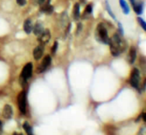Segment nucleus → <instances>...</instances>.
Masks as SVG:
<instances>
[{
  "mask_svg": "<svg viewBox=\"0 0 146 135\" xmlns=\"http://www.w3.org/2000/svg\"><path fill=\"white\" fill-rule=\"evenodd\" d=\"M16 1H17V3L21 7H23L26 4V0H16Z\"/></svg>",
  "mask_w": 146,
  "mask_h": 135,
  "instance_id": "obj_22",
  "label": "nucleus"
},
{
  "mask_svg": "<svg viewBox=\"0 0 146 135\" xmlns=\"http://www.w3.org/2000/svg\"><path fill=\"white\" fill-rule=\"evenodd\" d=\"M110 53L113 57H117L125 51L126 48V43L118 34H114L111 38H110L109 44Z\"/></svg>",
  "mask_w": 146,
  "mask_h": 135,
  "instance_id": "obj_1",
  "label": "nucleus"
},
{
  "mask_svg": "<svg viewBox=\"0 0 146 135\" xmlns=\"http://www.w3.org/2000/svg\"><path fill=\"white\" fill-rule=\"evenodd\" d=\"M80 16V4L76 3L74 6L73 9V18L75 20H78Z\"/></svg>",
  "mask_w": 146,
  "mask_h": 135,
  "instance_id": "obj_13",
  "label": "nucleus"
},
{
  "mask_svg": "<svg viewBox=\"0 0 146 135\" xmlns=\"http://www.w3.org/2000/svg\"><path fill=\"white\" fill-rule=\"evenodd\" d=\"M142 117H143V120L145 122L146 120V117H145V113H143L142 114Z\"/></svg>",
  "mask_w": 146,
  "mask_h": 135,
  "instance_id": "obj_27",
  "label": "nucleus"
},
{
  "mask_svg": "<svg viewBox=\"0 0 146 135\" xmlns=\"http://www.w3.org/2000/svg\"><path fill=\"white\" fill-rule=\"evenodd\" d=\"M130 2H131V3L133 6V5L136 3V0H130Z\"/></svg>",
  "mask_w": 146,
  "mask_h": 135,
  "instance_id": "obj_28",
  "label": "nucleus"
},
{
  "mask_svg": "<svg viewBox=\"0 0 146 135\" xmlns=\"http://www.w3.org/2000/svg\"><path fill=\"white\" fill-rule=\"evenodd\" d=\"M95 38L101 43L106 45L109 44L110 38L108 37V32L106 26L102 23H99L97 26V28L95 29Z\"/></svg>",
  "mask_w": 146,
  "mask_h": 135,
  "instance_id": "obj_2",
  "label": "nucleus"
},
{
  "mask_svg": "<svg viewBox=\"0 0 146 135\" xmlns=\"http://www.w3.org/2000/svg\"><path fill=\"white\" fill-rule=\"evenodd\" d=\"M91 13H92V5L89 4V5H88L86 7V9L84 11V18H88V17H89L91 15Z\"/></svg>",
  "mask_w": 146,
  "mask_h": 135,
  "instance_id": "obj_17",
  "label": "nucleus"
},
{
  "mask_svg": "<svg viewBox=\"0 0 146 135\" xmlns=\"http://www.w3.org/2000/svg\"><path fill=\"white\" fill-rule=\"evenodd\" d=\"M44 53V45H40L38 46H36L34 50H33V57L36 61H38L41 58L42 55Z\"/></svg>",
  "mask_w": 146,
  "mask_h": 135,
  "instance_id": "obj_8",
  "label": "nucleus"
},
{
  "mask_svg": "<svg viewBox=\"0 0 146 135\" xmlns=\"http://www.w3.org/2000/svg\"><path fill=\"white\" fill-rule=\"evenodd\" d=\"M23 129L26 130V132L27 133L28 135L33 134V131H32V127L30 126V125L27 122H25L24 124H23Z\"/></svg>",
  "mask_w": 146,
  "mask_h": 135,
  "instance_id": "obj_18",
  "label": "nucleus"
},
{
  "mask_svg": "<svg viewBox=\"0 0 146 135\" xmlns=\"http://www.w3.org/2000/svg\"><path fill=\"white\" fill-rule=\"evenodd\" d=\"M44 1H45V0H37V3L39 4H42Z\"/></svg>",
  "mask_w": 146,
  "mask_h": 135,
  "instance_id": "obj_26",
  "label": "nucleus"
},
{
  "mask_svg": "<svg viewBox=\"0 0 146 135\" xmlns=\"http://www.w3.org/2000/svg\"><path fill=\"white\" fill-rule=\"evenodd\" d=\"M106 10H107V11H108V13H109V15L112 17V18H113V19H115L116 20V17L114 16V15H113V11H112V10H111V8H110V5L108 4V3L107 2H106Z\"/></svg>",
  "mask_w": 146,
  "mask_h": 135,
  "instance_id": "obj_19",
  "label": "nucleus"
},
{
  "mask_svg": "<svg viewBox=\"0 0 146 135\" xmlns=\"http://www.w3.org/2000/svg\"><path fill=\"white\" fill-rule=\"evenodd\" d=\"M140 81H141L140 72L137 68H133L132 71L131 75H130L129 83H130L133 88L137 89L139 88V85H140Z\"/></svg>",
  "mask_w": 146,
  "mask_h": 135,
  "instance_id": "obj_4",
  "label": "nucleus"
},
{
  "mask_svg": "<svg viewBox=\"0 0 146 135\" xmlns=\"http://www.w3.org/2000/svg\"><path fill=\"white\" fill-rule=\"evenodd\" d=\"M51 37V34L48 29H44V31L40 34V36H38V41L40 45H44L47 44L48 42L50 40Z\"/></svg>",
  "mask_w": 146,
  "mask_h": 135,
  "instance_id": "obj_7",
  "label": "nucleus"
},
{
  "mask_svg": "<svg viewBox=\"0 0 146 135\" xmlns=\"http://www.w3.org/2000/svg\"><path fill=\"white\" fill-rule=\"evenodd\" d=\"M42 11H44V13H47L48 15H50L52 13V11H53V7L51 6V5H49V3L45 4V6H44L43 7H42Z\"/></svg>",
  "mask_w": 146,
  "mask_h": 135,
  "instance_id": "obj_16",
  "label": "nucleus"
},
{
  "mask_svg": "<svg viewBox=\"0 0 146 135\" xmlns=\"http://www.w3.org/2000/svg\"><path fill=\"white\" fill-rule=\"evenodd\" d=\"M119 3L122 11L124 12L125 15H129V7L128 6L127 3L125 2V0H119Z\"/></svg>",
  "mask_w": 146,
  "mask_h": 135,
  "instance_id": "obj_14",
  "label": "nucleus"
},
{
  "mask_svg": "<svg viewBox=\"0 0 146 135\" xmlns=\"http://www.w3.org/2000/svg\"><path fill=\"white\" fill-rule=\"evenodd\" d=\"M33 33L36 36H40V34L42 33V32L44 31V28H43V26H42V25L40 23L37 22V23H36V25L33 26Z\"/></svg>",
  "mask_w": 146,
  "mask_h": 135,
  "instance_id": "obj_12",
  "label": "nucleus"
},
{
  "mask_svg": "<svg viewBox=\"0 0 146 135\" xmlns=\"http://www.w3.org/2000/svg\"><path fill=\"white\" fill-rule=\"evenodd\" d=\"M118 26H119V30L121 34H123V29H122V26L121 25V23H118Z\"/></svg>",
  "mask_w": 146,
  "mask_h": 135,
  "instance_id": "obj_24",
  "label": "nucleus"
},
{
  "mask_svg": "<svg viewBox=\"0 0 146 135\" xmlns=\"http://www.w3.org/2000/svg\"><path fill=\"white\" fill-rule=\"evenodd\" d=\"M52 61V58L49 55H47L44 59L43 61H41L39 65L37 66L36 68V72L37 73H42L44 72L45 70L47 69L48 67L50 65Z\"/></svg>",
  "mask_w": 146,
  "mask_h": 135,
  "instance_id": "obj_6",
  "label": "nucleus"
},
{
  "mask_svg": "<svg viewBox=\"0 0 146 135\" xmlns=\"http://www.w3.org/2000/svg\"><path fill=\"white\" fill-rule=\"evenodd\" d=\"M139 135H146L145 127H143L142 129H141V130L139 132Z\"/></svg>",
  "mask_w": 146,
  "mask_h": 135,
  "instance_id": "obj_23",
  "label": "nucleus"
},
{
  "mask_svg": "<svg viewBox=\"0 0 146 135\" xmlns=\"http://www.w3.org/2000/svg\"><path fill=\"white\" fill-rule=\"evenodd\" d=\"M23 28H24V30L27 34H29V33L32 32L33 28V25L32 21L29 19V18H27L26 19V21L24 22V25H23Z\"/></svg>",
  "mask_w": 146,
  "mask_h": 135,
  "instance_id": "obj_9",
  "label": "nucleus"
},
{
  "mask_svg": "<svg viewBox=\"0 0 146 135\" xmlns=\"http://www.w3.org/2000/svg\"><path fill=\"white\" fill-rule=\"evenodd\" d=\"M136 58H137V50L133 46H132L129 53V62L130 64H133Z\"/></svg>",
  "mask_w": 146,
  "mask_h": 135,
  "instance_id": "obj_11",
  "label": "nucleus"
},
{
  "mask_svg": "<svg viewBox=\"0 0 146 135\" xmlns=\"http://www.w3.org/2000/svg\"><path fill=\"white\" fill-rule=\"evenodd\" d=\"M13 135H22V134H17V133H15V134H14Z\"/></svg>",
  "mask_w": 146,
  "mask_h": 135,
  "instance_id": "obj_29",
  "label": "nucleus"
},
{
  "mask_svg": "<svg viewBox=\"0 0 146 135\" xmlns=\"http://www.w3.org/2000/svg\"><path fill=\"white\" fill-rule=\"evenodd\" d=\"M57 48H58V42L57 41H55L54 44L52 45V47L51 52H52V54L54 55L56 53V52L57 50Z\"/></svg>",
  "mask_w": 146,
  "mask_h": 135,
  "instance_id": "obj_20",
  "label": "nucleus"
},
{
  "mask_svg": "<svg viewBox=\"0 0 146 135\" xmlns=\"http://www.w3.org/2000/svg\"><path fill=\"white\" fill-rule=\"evenodd\" d=\"M137 20H138V22H139V23H140V25H141V26L142 27V29H144V30H145V29H146L145 22V21L143 20L142 18H137Z\"/></svg>",
  "mask_w": 146,
  "mask_h": 135,
  "instance_id": "obj_21",
  "label": "nucleus"
},
{
  "mask_svg": "<svg viewBox=\"0 0 146 135\" xmlns=\"http://www.w3.org/2000/svg\"><path fill=\"white\" fill-rule=\"evenodd\" d=\"M32 73H33V65L32 63H28L24 66L21 73V82L22 84L26 83L27 80H29L32 76Z\"/></svg>",
  "mask_w": 146,
  "mask_h": 135,
  "instance_id": "obj_3",
  "label": "nucleus"
},
{
  "mask_svg": "<svg viewBox=\"0 0 146 135\" xmlns=\"http://www.w3.org/2000/svg\"><path fill=\"white\" fill-rule=\"evenodd\" d=\"M133 7V9H134V11H135V12L137 15H141V13H142L143 11L142 3H136Z\"/></svg>",
  "mask_w": 146,
  "mask_h": 135,
  "instance_id": "obj_15",
  "label": "nucleus"
},
{
  "mask_svg": "<svg viewBox=\"0 0 146 135\" xmlns=\"http://www.w3.org/2000/svg\"><path fill=\"white\" fill-rule=\"evenodd\" d=\"M18 109L22 114L26 113V91H22L19 93L18 96Z\"/></svg>",
  "mask_w": 146,
  "mask_h": 135,
  "instance_id": "obj_5",
  "label": "nucleus"
},
{
  "mask_svg": "<svg viewBox=\"0 0 146 135\" xmlns=\"http://www.w3.org/2000/svg\"><path fill=\"white\" fill-rule=\"evenodd\" d=\"M12 114H13V110L10 105H5L3 108V115L5 118L7 119H10L12 117Z\"/></svg>",
  "mask_w": 146,
  "mask_h": 135,
  "instance_id": "obj_10",
  "label": "nucleus"
},
{
  "mask_svg": "<svg viewBox=\"0 0 146 135\" xmlns=\"http://www.w3.org/2000/svg\"><path fill=\"white\" fill-rule=\"evenodd\" d=\"M2 130H3V123H2V122L0 121V134L2 133Z\"/></svg>",
  "mask_w": 146,
  "mask_h": 135,
  "instance_id": "obj_25",
  "label": "nucleus"
}]
</instances>
